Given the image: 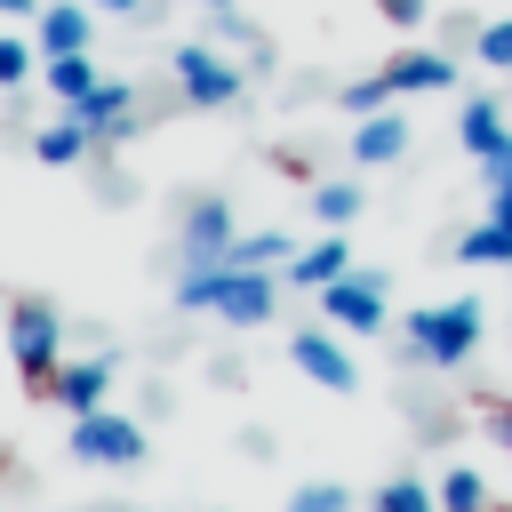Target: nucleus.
<instances>
[{
  "label": "nucleus",
  "instance_id": "nucleus-1",
  "mask_svg": "<svg viewBox=\"0 0 512 512\" xmlns=\"http://www.w3.org/2000/svg\"><path fill=\"white\" fill-rule=\"evenodd\" d=\"M176 304L184 312H224L232 328H264L280 288H272V272H248V264H200V272H184Z\"/></svg>",
  "mask_w": 512,
  "mask_h": 512
},
{
  "label": "nucleus",
  "instance_id": "nucleus-2",
  "mask_svg": "<svg viewBox=\"0 0 512 512\" xmlns=\"http://www.w3.org/2000/svg\"><path fill=\"white\" fill-rule=\"evenodd\" d=\"M480 328H488L480 296H456V304H432V312H416V320H408V352H416V360H432V368H456V360H472Z\"/></svg>",
  "mask_w": 512,
  "mask_h": 512
},
{
  "label": "nucleus",
  "instance_id": "nucleus-3",
  "mask_svg": "<svg viewBox=\"0 0 512 512\" xmlns=\"http://www.w3.org/2000/svg\"><path fill=\"white\" fill-rule=\"evenodd\" d=\"M56 344H64V320L48 312V304H16L8 312V352H16V376H24V392H56Z\"/></svg>",
  "mask_w": 512,
  "mask_h": 512
},
{
  "label": "nucleus",
  "instance_id": "nucleus-4",
  "mask_svg": "<svg viewBox=\"0 0 512 512\" xmlns=\"http://www.w3.org/2000/svg\"><path fill=\"white\" fill-rule=\"evenodd\" d=\"M320 312H328L336 328H352V336H376V328H384V272H344V280H328V288H320Z\"/></svg>",
  "mask_w": 512,
  "mask_h": 512
},
{
  "label": "nucleus",
  "instance_id": "nucleus-5",
  "mask_svg": "<svg viewBox=\"0 0 512 512\" xmlns=\"http://www.w3.org/2000/svg\"><path fill=\"white\" fill-rule=\"evenodd\" d=\"M72 456L80 464H136L144 456V432L128 416H112V408H88V416H72Z\"/></svg>",
  "mask_w": 512,
  "mask_h": 512
},
{
  "label": "nucleus",
  "instance_id": "nucleus-6",
  "mask_svg": "<svg viewBox=\"0 0 512 512\" xmlns=\"http://www.w3.org/2000/svg\"><path fill=\"white\" fill-rule=\"evenodd\" d=\"M176 88H184V104L216 112V104L240 96V64H224L216 48H176Z\"/></svg>",
  "mask_w": 512,
  "mask_h": 512
},
{
  "label": "nucleus",
  "instance_id": "nucleus-7",
  "mask_svg": "<svg viewBox=\"0 0 512 512\" xmlns=\"http://www.w3.org/2000/svg\"><path fill=\"white\" fill-rule=\"evenodd\" d=\"M288 360H296L312 384H328V392H352V384H360V376H352V352H344L336 336H320V328H296V336H288Z\"/></svg>",
  "mask_w": 512,
  "mask_h": 512
},
{
  "label": "nucleus",
  "instance_id": "nucleus-8",
  "mask_svg": "<svg viewBox=\"0 0 512 512\" xmlns=\"http://www.w3.org/2000/svg\"><path fill=\"white\" fill-rule=\"evenodd\" d=\"M64 112H80V128L88 136H128V120H136V88L128 80H96L80 104H64Z\"/></svg>",
  "mask_w": 512,
  "mask_h": 512
},
{
  "label": "nucleus",
  "instance_id": "nucleus-9",
  "mask_svg": "<svg viewBox=\"0 0 512 512\" xmlns=\"http://www.w3.org/2000/svg\"><path fill=\"white\" fill-rule=\"evenodd\" d=\"M232 240H240V232H232V208H224V200H200V208L184 216V256H192V272H200V264H224Z\"/></svg>",
  "mask_w": 512,
  "mask_h": 512
},
{
  "label": "nucleus",
  "instance_id": "nucleus-10",
  "mask_svg": "<svg viewBox=\"0 0 512 512\" xmlns=\"http://www.w3.org/2000/svg\"><path fill=\"white\" fill-rule=\"evenodd\" d=\"M400 152H408V120H400V112H368V120L352 128V160H360V168H392Z\"/></svg>",
  "mask_w": 512,
  "mask_h": 512
},
{
  "label": "nucleus",
  "instance_id": "nucleus-11",
  "mask_svg": "<svg viewBox=\"0 0 512 512\" xmlns=\"http://www.w3.org/2000/svg\"><path fill=\"white\" fill-rule=\"evenodd\" d=\"M384 80H392V96H424V88H448V80H456V64H448L440 48H408V56H392V64H384Z\"/></svg>",
  "mask_w": 512,
  "mask_h": 512
},
{
  "label": "nucleus",
  "instance_id": "nucleus-12",
  "mask_svg": "<svg viewBox=\"0 0 512 512\" xmlns=\"http://www.w3.org/2000/svg\"><path fill=\"white\" fill-rule=\"evenodd\" d=\"M104 392H112V368H104V360H64L48 400H64L72 416H88V408H104Z\"/></svg>",
  "mask_w": 512,
  "mask_h": 512
},
{
  "label": "nucleus",
  "instance_id": "nucleus-13",
  "mask_svg": "<svg viewBox=\"0 0 512 512\" xmlns=\"http://www.w3.org/2000/svg\"><path fill=\"white\" fill-rule=\"evenodd\" d=\"M456 144H464L472 160H504V152H512V136H504V112H496L488 96H472V104H464V120H456Z\"/></svg>",
  "mask_w": 512,
  "mask_h": 512
},
{
  "label": "nucleus",
  "instance_id": "nucleus-14",
  "mask_svg": "<svg viewBox=\"0 0 512 512\" xmlns=\"http://www.w3.org/2000/svg\"><path fill=\"white\" fill-rule=\"evenodd\" d=\"M88 48V8L80 0H48L40 8V56H80Z\"/></svg>",
  "mask_w": 512,
  "mask_h": 512
},
{
  "label": "nucleus",
  "instance_id": "nucleus-15",
  "mask_svg": "<svg viewBox=\"0 0 512 512\" xmlns=\"http://www.w3.org/2000/svg\"><path fill=\"white\" fill-rule=\"evenodd\" d=\"M344 272H352V248H344L336 232H328L320 248H304V256H288V280H296V288H328V280H344Z\"/></svg>",
  "mask_w": 512,
  "mask_h": 512
},
{
  "label": "nucleus",
  "instance_id": "nucleus-16",
  "mask_svg": "<svg viewBox=\"0 0 512 512\" xmlns=\"http://www.w3.org/2000/svg\"><path fill=\"white\" fill-rule=\"evenodd\" d=\"M40 80H48V96H56V104H80V96L96 88V64H88V48H80V56H48V64H40Z\"/></svg>",
  "mask_w": 512,
  "mask_h": 512
},
{
  "label": "nucleus",
  "instance_id": "nucleus-17",
  "mask_svg": "<svg viewBox=\"0 0 512 512\" xmlns=\"http://www.w3.org/2000/svg\"><path fill=\"white\" fill-rule=\"evenodd\" d=\"M88 144H96V136H88V128H80V112H64V120H56V128H40V136H32V152H40V160H48V168H72V160H80V152H88Z\"/></svg>",
  "mask_w": 512,
  "mask_h": 512
},
{
  "label": "nucleus",
  "instance_id": "nucleus-18",
  "mask_svg": "<svg viewBox=\"0 0 512 512\" xmlns=\"http://www.w3.org/2000/svg\"><path fill=\"white\" fill-rule=\"evenodd\" d=\"M456 264H512V224H472L464 240H456Z\"/></svg>",
  "mask_w": 512,
  "mask_h": 512
},
{
  "label": "nucleus",
  "instance_id": "nucleus-19",
  "mask_svg": "<svg viewBox=\"0 0 512 512\" xmlns=\"http://www.w3.org/2000/svg\"><path fill=\"white\" fill-rule=\"evenodd\" d=\"M280 256H296V248H288V232H248V240H232V248H224V264H248V272H272Z\"/></svg>",
  "mask_w": 512,
  "mask_h": 512
},
{
  "label": "nucleus",
  "instance_id": "nucleus-20",
  "mask_svg": "<svg viewBox=\"0 0 512 512\" xmlns=\"http://www.w3.org/2000/svg\"><path fill=\"white\" fill-rule=\"evenodd\" d=\"M376 512H440V488H424V480H384V488H376Z\"/></svg>",
  "mask_w": 512,
  "mask_h": 512
},
{
  "label": "nucleus",
  "instance_id": "nucleus-21",
  "mask_svg": "<svg viewBox=\"0 0 512 512\" xmlns=\"http://www.w3.org/2000/svg\"><path fill=\"white\" fill-rule=\"evenodd\" d=\"M488 504V488H480V472L472 464H456L448 480H440V512H480Z\"/></svg>",
  "mask_w": 512,
  "mask_h": 512
},
{
  "label": "nucleus",
  "instance_id": "nucleus-22",
  "mask_svg": "<svg viewBox=\"0 0 512 512\" xmlns=\"http://www.w3.org/2000/svg\"><path fill=\"white\" fill-rule=\"evenodd\" d=\"M312 208H320V224H352L360 216V192L352 184H312Z\"/></svg>",
  "mask_w": 512,
  "mask_h": 512
},
{
  "label": "nucleus",
  "instance_id": "nucleus-23",
  "mask_svg": "<svg viewBox=\"0 0 512 512\" xmlns=\"http://www.w3.org/2000/svg\"><path fill=\"white\" fill-rule=\"evenodd\" d=\"M288 512H352V496H344L336 480H312V488H296V496H288Z\"/></svg>",
  "mask_w": 512,
  "mask_h": 512
},
{
  "label": "nucleus",
  "instance_id": "nucleus-24",
  "mask_svg": "<svg viewBox=\"0 0 512 512\" xmlns=\"http://www.w3.org/2000/svg\"><path fill=\"white\" fill-rule=\"evenodd\" d=\"M32 64H40V40H0V88H16Z\"/></svg>",
  "mask_w": 512,
  "mask_h": 512
},
{
  "label": "nucleus",
  "instance_id": "nucleus-25",
  "mask_svg": "<svg viewBox=\"0 0 512 512\" xmlns=\"http://www.w3.org/2000/svg\"><path fill=\"white\" fill-rule=\"evenodd\" d=\"M488 216H496V224H512V152H504V160H488Z\"/></svg>",
  "mask_w": 512,
  "mask_h": 512
},
{
  "label": "nucleus",
  "instance_id": "nucleus-26",
  "mask_svg": "<svg viewBox=\"0 0 512 512\" xmlns=\"http://www.w3.org/2000/svg\"><path fill=\"white\" fill-rule=\"evenodd\" d=\"M384 96H392V80H384V72H368V80H352V88H344V104H352L360 120H368V112H384Z\"/></svg>",
  "mask_w": 512,
  "mask_h": 512
},
{
  "label": "nucleus",
  "instance_id": "nucleus-27",
  "mask_svg": "<svg viewBox=\"0 0 512 512\" xmlns=\"http://www.w3.org/2000/svg\"><path fill=\"white\" fill-rule=\"evenodd\" d=\"M480 64L512 72V16H504V24H480Z\"/></svg>",
  "mask_w": 512,
  "mask_h": 512
},
{
  "label": "nucleus",
  "instance_id": "nucleus-28",
  "mask_svg": "<svg viewBox=\"0 0 512 512\" xmlns=\"http://www.w3.org/2000/svg\"><path fill=\"white\" fill-rule=\"evenodd\" d=\"M376 8H384V24H400V32L424 24V0H376Z\"/></svg>",
  "mask_w": 512,
  "mask_h": 512
},
{
  "label": "nucleus",
  "instance_id": "nucleus-29",
  "mask_svg": "<svg viewBox=\"0 0 512 512\" xmlns=\"http://www.w3.org/2000/svg\"><path fill=\"white\" fill-rule=\"evenodd\" d=\"M16 8H40V0H0V16H16Z\"/></svg>",
  "mask_w": 512,
  "mask_h": 512
},
{
  "label": "nucleus",
  "instance_id": "nucleus-30",
  "mask_svg": "<svg viewBox=\"0 0 512 512\" xmlns=\"http://www.w3.org/2000/svg\"><path fill=\"white\" fill-rule=\"evenodd\" d=\"M96 8H136V0H96Z\"/></svg>",
  "mask_w": 512,
  "mask_h": 512
},
{
  "label": "nucleus",
  "instance_id": "nucleus-31",
  "mask_svg": "<svg viewBox=\"0 0 512 512\" xmlns=\"http://www.w3.org/2000/svg\"><path fill=\"white\" fill-rule=\"evenodd\" d=\"M200 8H232V0H200Z\"/></svg>",
  "mask_w": 512,
  "mask_h": 512
},
{
  "label": "nucleus",
  "instance_id": "nucleus-32",
  "mask_svg": "<svg viewBox=\"0 0 512 512\" xmlns=\"http://www.w3.org/2000/svg\"><path fill=\"white\" fill-rule=\"evenodd\" d=\"M0 472H8V448H0Z\"/></svg>",
  "mask_w": 512,
  "mask_h": 512
}]
</instances>
